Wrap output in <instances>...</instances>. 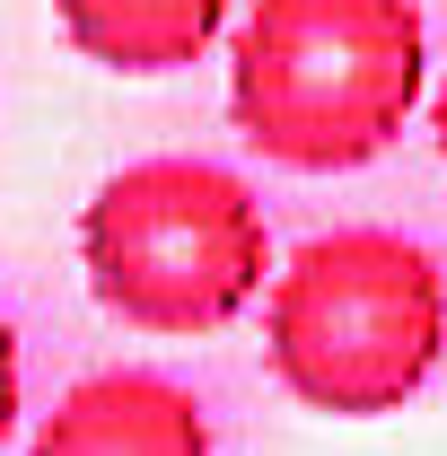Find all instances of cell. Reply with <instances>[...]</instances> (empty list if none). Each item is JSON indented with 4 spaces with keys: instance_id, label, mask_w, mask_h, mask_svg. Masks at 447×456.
I'll use <instances>...</instances> for the list:
<instances>
[{
    "instance_id": "52a82bcc",
    "label": "cell",
    "mask_w": 447,
    "mask_h": 456,
    "mask_svg": "<svg viewBox=\"0 0 447 456\" xmlns=\"http://www.w3.org/2000/svg\"><path fill=\"white\" fill-rule=\"evenodd\" d=\"M430 132H439V159H447V79H439V97H430Z\"/></svg>"
},
{
    "instance_id": "3957f363",
    "label": "cell",
    "mask_w": 447,
    "mask_h": 456,
    "mask_svg": "<svg viewBox=\"0 0 447 456\" xmlns=\"http://www.w3.org/2000/svg\"><path fill=\"white\" fill-rule=\"evenodd\" d=\"M88 289L141 334H220L272 273L255 184L220 159L158 150L114 167L79 211Z\"/></svg>"
},
{
    "instance_id": "8992f818",
    "label": "cell",
    "mask_w": 447,
    "mask_h": 456,
    "mask_svg": "<svg viewBox=\"0 0 447 456\" xmlns=\"http://www.w3.org/2000/svg\"><path fill=\"white\" fill-rule=\"evenodd\" d=\"M18 430V325H9V307H0V439Z\"/></svg>"
},
{
    "instance_id": "7a4b0ae2",
    "label": "cell",
    "mask_w": 447,
    "mask_h": 456,
    "mask_svg": "<svg viewBox=\"0 0 447 456\" xmlns=\"http://www.w3.org/2000/svg\"><path fill=\"white\" fill-rule=\"evenodd\" d=\"M447 351V273L403 228L351 220L307 237L264 289V360L307 412L369 421L430 387Z\"/></svg>"
},
{
    "instance_id": "6da1fadb",
    "label": "cell",
    "mask_w": 447,
    "mask_h": 456,
    "mask_svg": "<svg viewBox=\"0 0 447 456\" xmlns=\"http://www.w3.org/2000/svg\"><path fill=\"white\" fill-rule=\"evenodd\" d=\"M430 79L421 0H255L228 45V114L246 150L298 175L386 159Z\"/></svg>"
},
{
    "instance_id": "277c9868",
    "label": "cell",
    "mask_w": 447,
    "mask_h": 456,
    "mask_svg": "<svg viewBox=\"0 0 447 456\" xmlns=\"http://www.w3.org/2000/svg\"><path fill=\"white\" fill-rule=\"evenodd\" d=\"M36 456H220L211 412L167 369H97L36 421Z\"/></svg>"
},
{
    "instance_id": "5b68a950",
    "label": "cell",
    "mask_w": 447,
    "mask_h": 456,
    "mask_svg": "<svg viewBox=\"0 0 447 456\" xmlns=\"http://www.w3.org/2000/svg\"><path fill=\"white\" fill-rule=\"evenodd\" d=\"M61 36L114 79H167L211 53L228 27V0H53Z\"/></svg>"
}]
</instances>
